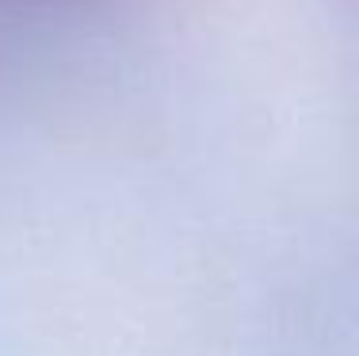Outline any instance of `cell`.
Here are the masks:
<instances>
[{
	"mask_svg": "<svg viewBox=\"0 0 359 356\" xmlns=\"http://www.w3.org/2000/svg\"><path fill=\"white\" fill-rule=\"evenodd\" d=\"M96 0H0V12H31V15H46V12H76V8H88Z\"/></svg>",
	"mask_w": 359,
	"mask_h": 356,
	"instance_id": "cell-1",
	"label": "cell"
}]
</instances>
